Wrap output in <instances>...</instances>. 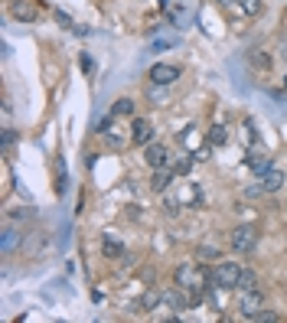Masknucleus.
<instances>
[{
    "mask_svg": "<svg viewBox=\"0 0 287 323\" xmlns=\"http://www.w3.org/2000/svg\"><path fill=\"white\" fill-rule=\"evenodd\" d=\"M209 277H212V284H215V287H222V291H232V287H238L241 268H238V265H232V261H222Z\"/></svg>",
    "mask_w": 287,
    "mask_h": 323,
    "instance_id": "nucleus-1",
    "label": "nucleus"
},
{
    "mask_svg": "<svg viewBox=\"0 0 287 323\" xmlns=\"http://www.w3.org/2000/svg\"><path fill=\"white\" fill-rule=\"evenodd\" d=\"M229 241H232V248H235V251H251L258 245V232L251 226H238V229L229 232Z\"/></svg>",
    "mask_w": 287,
    "mask_h": 323,
    "instance_id": "nucleus-2",
    "label": "nucleus"
},
{
    "mask_svg": "<svg viewBox=\"0 0 287 323\" xmlns=\"http://www.w3.org/2000/svg\"><path fill=\"white\" fill-rule=\"evenodd\" d=\"M261 304H264V294L258 291H241V300H238V310H241V317H248V320H255L258 313H261Z\"/></svg>",
    "mask_w": 287,
    "mask_h": 323,
    "instance_id": "nucleus-3",
    "label": "nucleus"
},
{
    "mask_svg": "<svg viewBox=\"0 0 287 323\" xmlns=\"http://www.w3.org/2000/svg\"><path fill=\"white\" fill-rule=\"evenodd\" d=\"M101 255L121 261V258H128V248H124V241L114 235V232H105V235H101Z\"/></svg>",
    "mask_w": 287,
    "mask_h": 323,
    "instance_id": "nucleus-4",
    "label": "nucleus"
},
{
    "mask_svg": "<svg viewBox=\"0 0 287 323\" xmlns=\"http://www.w3.org/2000/svg\"><path fill=\"white\" fill-rule=\"evenodd\" d=\"M245 164H248L251 170H255L258 176H261L264 170H271V154H268L264 147H251L248 154H245Z\"/></svg>",
    "mask_w": 287,
    "mask_h": 323,
    "instance_id": "nucleus-5",
    "label": "nucleus"
},
{
    "mask_svg": "<svg viewBox=\"0 0 287 323\" xmlns=\"http://www.w3.org/2000/svg\"><path fill=\"white\" fill-rule=\"evenodd\" d=\"M144 160H147V167L160 170V167H167L170 154H167V147H163V144H144Z\"/></svg>",
    "mask_w": 287,
    "mask_h": 323,
    "instance_id": "nucleus-6",
    "label": "nucleus"
},
{
    "mask_svg": "<svg viewBox=\"0 0 287 323\" xmlns=\"http://www.w3.org/2000/svg\"><path fill=\"white\" fill-rule=\"evenodd\" d=\"M179 78V69L176 66H167V62H157L154 69H150V82L154 85H170Z\"/></svg>",
    "mask_w": 287,
    "mask_h": 323,
    "instance_id": "nucleus-7",
    "label": "nucleus"
},
{
    "mask_svg": "<svg viewBox=\"0 0 287 323\" xmlns=\"http://www.w3.org/2000/svg\"><path fill=\"white\" fill-rule=\"evenodd\" d=\"M258 179H261V186H264V193H277V190H281V186H284V170H264V173L261 176H258Z\"/></svg>",
    "mask_w": 287,
    "mask_h": 323,
    "instance_id": "nucleus-8",
    "label": "nucleus"
},
{
    "mask_svg": "<svg viewBox=\"0 0 287 323\" xmlns=\"http://www.w3.org/2000/svg\"><path fill=\"white\" fill-rule=\"evenodd\" d=\"M131 140H134V144H150V140H154V128H150V121H144V118L134 121V128H131Z\"/></svg>",
    "mask_w": 287,
    "mask_h": 323,
    "instance_id": "nucleus-9",
    "label": "nucleus"
},
{
    "mask_svg": "<svg viewBox=\"0 0 287 323\" xmlns=\"http://www.w3.org/2000/svg\"><path fill=\"white\" fill-rule=\"evenodd\" d=\"M10 13L16 16V20H23V23H36V7L26 4V0H16V4L10 7Z\"/></svg>",
    "mask_w": 287,
    "mask_h": 323,
    "instance_id": "nucleus-10",
    "label": "nucleus"
},
{
    "mask_svg": "<svg viewBox=\"0 0 287 323\" xmlns=\"http://www.w3.org/2000/svg\"><path fill=\"white\" fill-rule=\"evenodd\" d=\"M52 167H56V193L62 196V193H66V183H69V173H66V157L56 154V157H52Z\"/></svg>",
    "mask_w": 287,
    "mask_h": 323,
    "instance_id": "nucleus-11",
    "label": "nucleus"
},
{
    "mask_svg": "<svg viewBox=\"0 0 287 323\" xmlns=\"http://www.w3.org/2000/svg\"><path fill=\"white\" fill-rule=\"evenodd\" d=\"M134 114V102L131 98H118V102L111 105V118H131Z\"/></svg>",
    "mask_w": 287,
    "mask_h": 323,
    "instance_id": "nucleus-12",
    "label": "nucleus"
},
{
    "mask_svg": "<svg viewBox=\"0 0 287 323\" xmlns=\"http://www.w3.org/2000/svg\"><path fill=\"white\" fill-rule=\"evenodd\" d=\"M170 179H173V176H170V170L160 167V170H154V179H150V186H154L157 193H163L167 186H170Z\"/></svg>",
    "mask_w": 287,
    "mask_h": 323,
    "instance_id": "nucleus-13",
    "label": "nucleus"
},
{
    "mask_svg": "<svg viewBox=\"0 0 287 323\" xmlns=\"http://www.w3.org/2000/svg\"><path fill=\"white\" fill-rule=\"evenodd\" d=\"M225 140H229V131L222 128V124H212V128H209V144H212V147H222Z\"/></svg>",
    "mask_w": 287,
    "mask_h": 323,
    "instance_id": "nucleus-14",
    "label": "nucleus"
},
{
    "mask_svg": "<svg viewBox=\"0 0 287 323\" xmlns=\"http://www.w3.org/2000/svg\"><path fill=\"white\" fill-rule=\"evenodd\" d=\"M255 287H258V274H255V271H241L238 291H255Z\"/></svg>",
    "mask_w": 287,
    "mask_h": 323,
    "instance_id": "nucleus-15",
    "label": "nucleus"
},
{
    "mask_svg": "<svg viewBox=\"0 0 287 323\" xmlns=\"http://www.w3.org/2000/svg\"><path fill=\"white\" fill-rule=\"evenodd\" d=\"M261 10H264L261 0H241V13H245V16H258Z\"/></svg>",
    "mask_w": 287,
    "mask_h": 323,
    "instance_id": "nucleus-16",
    "label": "nucleus"
},
{
    "mask_svg": "<svg viewBox=\"0 0 287 323\" xmlns=\"http://www.w3.org/2000/svg\"><path fill=\"white\" fill-rule=\"evenodd\" d=\"M248 62H251V66H261V69H268V66H271V59H268L261 49H258V52L251 49V52H248Z\"/></svg>",
    "mask_w": 287,
    "mask_h": 323,
    "instance_id": "nucleus-17",
    "label": "nucleus"
},
{
    "mask_svg": "<svg viewBox=\"0 0 287 323\" xmlns=\"http://www.w3.org/2000/svg\"><path fill=\"white\" fill-rule=\"evenodd\" d=\"M212 258H219V251H215L212 245H209V248H206V245H202V248H196V261H202V265H206V261H212Z\"/></svg>",
    "mask_w": 287,
    "mask_h": 323,
    "instance_id": "nucleus-18",
    "label": "nucleus"
},
{
    "mask_svg": "<svg viewBox=\"0 0 287 323\" xmlns=\"http://www.w3.org/2000/svg\"><path fill=\"white\" fill-rule=\"evenodd\" d=\"M140 307H144V310L160 307V294H157V291H147V294H144V300H140Z\"/></svg>",
    "mask_w": 287,
    "mask_h": 323,
    "instance_id": "nucleus-19",
    "label": "nucleus"
},
{
    "mask_svg": "<svg viewBox=\"0 0 287 323\" xmlns=\"http://www.w3.org/2000/svg\"><path fill=\"white\" fill-rule=\"evenodd\" d=\"M173 46H176L173 39H154V43H150V52H167V49H173Z\"/></svg>",
    "mask_w": 287,
    "mask_h": 323,
    "instance_id": "nucleus-20",
    "label": "nucleus"
},
{
    "mask_svg": "<svg viewBox=\"0 0 287 323\" xmlns=\"http://www.w3.org/2000/svg\"><path fill=\"white\" fill-rule=\"evenodd\" d=\"M0 144H4V150H10L16 144V131L13 128H4V137H0Z\"/></svg>",
    "mask_w": 287,
    "mask_h": 323,
    "instance_id": "nucleus-21",
    "label": "nucleus"
},
{
    "mask_svg": "<svg viewBox=\"0 0 287 323\" xmlns=\"http://www.w3.org/2000/svg\"><path fill=\"white\" fill-rule=\"evenodd\" d=\"M56 23H59V26H66V30H72V16H69L66 10H56Z\"/></svg>",
    "mask_w": 287,
    "mask_h": 323,
    "instance_id": "nucleus-22",
    "label": "nucleus"
},
{
    "mask_svg": "<svg viewBox=\"0 0 287 323\" xmlns=\"http://www.w3.org/2000/svg\"><path fill=\"white\" fill-rule=\"evenodd\" d=\"M255 320H258V323H274V320H277V313H274V310H261Z\"/></svg>",
    "mask_w": 287,
    "mask_h": 323,
    "instance_id": "nucleus-23",
    "label": "nucleus"
},
{
    "mask_svg": "<svg viewBox=\"0 0 287 323\" xmlns=\"http://www.w3.org/2000/svg\"><path fill=\"white\" fill-rule=\"evenodd\" d=\"M13 241H16L13 229H7V232H4V251H10V248H13Z\"/></svg>",
    "mask_w": 287,
    "mask_h": 323,
    "instance_id": "nucleus-24",
    "label": "nucleus"
},
{
    "mask_svg": "<svg viewBox=\"0 0 287 323\" xmlns=\"http://www.w3.org/2000/svg\"><path fill=\"white\" fill-rule=\"evenodd\" d=\"M219 7H235V4H241V0H215Z\"/></svg>",
    "mask_w": 287,
    "mask_h": 323,
    "instance_id": "nucleus-25",
    "label": "nucleus"
}]
</instances>
